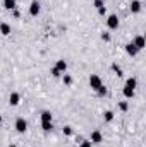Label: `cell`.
Returning a JSON list of instances; mask_svg holds the SVG:
<instances>
[{
  "label": "cell",
  "mask_w": 146,
  "mask_h": 147,
  "mask_svg": "<svg viewBox=\"0 0 146 147\" xmlns=\"http://www.w3.org/2000/svg\"><path fill=\"white\" fill-rule=\"evenodd\" d=\"M14 128H16V132H19V134H24L26 130H28V121L24 120V118H16V123H14Z\"/></svg>",
  "instance_id": "1"
},
{
  "label": "cell",
  "mask_w": 146,
  "mask_h": 147,
  "mask_svg": "<svg viewBox=\"0 0 146 147\" xmlns=\"http://www.w3.org/2000/svg\"><path fill=\"white\" fill-rule=\"evenodd\" d=\"M88 82H89V87H91L93 91H96V89L103 84V82H102V79H100V75H96V74H91Z\"/></svg>",
  "instance_id": "2"
},
{
  "label": "cell",
  "mask_w": 146,
  "mask_h": 147,
  "mask_svg": "<svg viewBox=\"0 0 146 147\" xmlns=\"http://www.w3.org/2000/svg\"><path fill=\"white\" fill-rule=\"evenodd\" d=\"M89 142H91V144H102V142H103V135H102V132H100V130H95V132H91Z\"/></svg>",
  "instance_id": "3"
},
{
  "label": "cell",
  "mask_w": 146,
  "mask_h": 147,
  "mask_svg": "<svg viewBox=\"0 0 146 147\" xmlns=\"http://www.w3.org/2000/svg\"><path fill=\"white\" fill-rule=\"evenodd\" d=\"M107 26H108V29H117V28H119V17H117L115 14H110L108 16Z\"/></svg>",
  "instance_id": "4"
},
{
  "label": "cell",
  "mask_w": 146,
  "mask_h": 147,
  "mask_svg": "<svg viewBox=\"0 0 146 147\" xmlns=\"http://www.w3.org/2000/svg\"><path fill=\"white\" fill-rule=\"evenodd\" d=\"M40 10H41V5H40V2H38V0H33V2L29 3V14L35 17V16H38V14H40Z\"/></svg>",
  "instance_id": "5"
},
{
  "label": "cell",
  "mask_w": 146,
  "mask_h": 147,
  "mask_svg": "<svg viewBox=\"0 0 146 147\" xmlns=\"http://www.w3.org/2000/svg\"><path fill=\"white\" fill-rule=\"evenodd\" d=\"M19 101H21V94H19V92H12V94L9 96V105H10V106H17Z\"/></svg>",
  "instance_id": "6"
},
{
  "label": "cell",
  "mask_w": 146,
  "mask_h": 147,
  "mask_svg": "<svg viewBox=\"0 0 146 147\" xmlns=\"http://www.w3.org/2000/svg\"><path fill=\"white\" fill-rule=\"evenodd\" d=\"M132 45H134L138 50H143V48L146 46V41H145V38L143 36H136L134 39H132Z\"/></svg>",
  "instance_id": "7"
},
{
  "label": "cell",
  "mask_w": 146,
  "mask_h": 147,
  "mask_svg": "<svg viewBox=\"0 0 146 147\" xmlns=\"http://www.w3.org/2000/svg\"><path fill=\"white\" fill-rule=\"evenodd\" d=\"M126 51H127V55H129V57H136L139 50H138L132 43H127V45H126Z\"/></svg>",
  "instance_id": "8"
},
{
  "label": "cell",
  "mask_w": 146,
  "mask_h": 147,
  "mask_svg": "<svg viewBox=\"0 0 146 147\" xmlns=\"http://www.w3.org/2000/svg\"><path fill=\"white\" fill-rule=\"evenodd\" d=\"M55 69H57L60 74H65V70H67V62H65V60H57Z\"/></svg>",
  "instance_id": "9"
},
{
  "label": "cell",
  "mask_w": 146,
  "mask_h": 147,
  "mask_svg": "<svg viewBox=\"0 0 146 147\" xmlns=\"http://www.w3.org/2000/svg\"><path fill=\"white\" fill-rule=\"evenodd\" d=\"M139 10H141V2L139 0H132L131 2V12L132 14H138Z\"/></svg>",
  "instance_id": "10"
},
{
  "label": "cell",
  "mask_w": 146,
  "mask_h": 147,
  "mask_svg": "<svg viewBox=\"0 0 146 147\" xmlns=\"http://www.w3.org/2000/svg\"><path fill=\"white\" fill-rule=\"evenodd\" d=\"M0 33H2L3 36H9V34H10V26H9V22H0Z\"/></svg>",
  "instance_id": "11"
},
{
  "label": "cell",
  "mask_w": 146,
  "mask_h": 147,
  "mask_svg": "<svg viewBox=\"0 0 146 147\" xmlns=\"http://www.w3.org/2000/svg\"><path fill=\"white\" fill-rule=\"evenodd\" d=\"M122 94L129 99V98H132L134 96V89L132 87H129V86H124V89H122Z\"/></svg>",
  "instance_id": "12"
},
{
  "label": "cell",
  "mask_w": 146,
  "mask_h": 147,
  "mask_svg": "<svg viewBox=\"0 0 146 147\" xmlns=\"http://www.w3.org/2000/svg\"><path fill=\"white\" fill-rule=\"evenodd\" d=\"M3 7L7 10H16V0H3Z\"/></svg>",
  "instance_id": "13"
},
{
  "label": "cell",
  "mask_w": 146,
  "mask_h": 147,
  "mask_svg": "<svg viewBox=\"0 0 146 147\" xmlns=\"http://www.w3.org/2000/svg\"><path fill=\"white\" fill-rule=\"evenodd\" d=\"M52 113L50 111H41V121H52Z\"/></svg>",
  "instance_id": "14"
},
{
  "label": "cell",
  "mask_w": 146,
  "mask_h": 147,
  "mask_svg": "<svg viewBox=\"0 0 146 147\" xmlns=\"http://www.w3.org/2000/svg\"><path fill=\"white\" fill-rule=\"evenodd\" d=\"M126 86H129V87H132V89H136V86H138V80H136L134 77H129V79L126 80Z\"/></svg>",
  "instance_id": "15"
},
{
  "label": "cell",
  "mask_w": 146,
  "mask_h": 147,
  "mask_svg": "<svg viewBox=\"0 0 146 147\" xmlns=\"http://www.w3.org/2000/svg\"><path fill=\"white\" fill-rule=\"evenodd\" d=\"M41 128H43L45 132H50V130L53 128V123H52V121H41Z\"/></svg>",
  "instance_id": "16"
},
{
  "label": "cell",
  "mask_w": 146,
  "mask_h": 147,
  "mask_svg": "<svg viewBox=\"0 0 146 147\" xmlns=\"http://www.w3.org/2000/svg\"><path fill=\"white\" fill-rule=\"evenodd\" d=\"M103 118H105V121H112L113 120V111H105L103 113Z\"/></svg>",
  "instance_id": "17"
},
{
  "label": "cell",
  "mask_w": 146,
  "mask_h": 147,
  "mask_svg": "<svg viewBox=\"0 0 146 147\" xmlns=\"http://www.w3.org/2000/svg\"><path fill=\"white\" fill-rule=\"evenodd\" d=\"M96 92H98V96H105V94H107V87H105V86L102 84V86H100V87L96 89Z\"/></svg>",
  "instance_id": "18"
},
{
  "label": "cell",
  "mask_w": 146,
  "mask_h": 147,
  "mask_svg": "<svg viewBox=\"0 0 146 147\" xmlns=\"http://www.w3.org/2000/svg\"><path fill=\"white\" fill-rule=\"evenodd\" d=\"M50 74H52L53 77H60V75H62V74H60L59 70H57V69H55V67H52V69H50Z\"/></svg>",
  "instance_id": "19"
},
{
  "label": "cell",
  "mask_w": 146,
  "mask_h": 147,
  "mask_svg": "<svg viewBox=\"0 0 146 147\" xmlns=\"http://www.w3.org/2000/svg\"><path fill=\"white\" fill-rule=\"evenodd\" d=\"M93 5H95L96 9H100V7H103L105 3H103V0H95V2H93Z\"/></svg>",
  "instance_id": "20"
},
{
  "label": "cell",
  "mask_w": 146,
  "mask_h": 147,
  "mask_svg": "<svg viewBox=\"0 0 146 147\" xmlns=\"http://www.w3.org/2000/svg\"><path fill=\"white\" fill-rule=\"evenodd\" d=\"M64 82H65V84L69 86V84L72 82V79H71V75H67V74H64Z\"/></svg>",
  "instance_id": "21"
},
{
  "label": "cell",
  "mask_w": 146,
  "mask_h": 147,
  "mask_svg": "<svg viewBox=\"0 0 146 147\" xmlns=\"http://www.w3.org/2000/svg\"><path fill=\"white\" fill-rule=\"evenodd\" d=\"M91 146H93V144H91L89 140H83V142L79 144V147H91Z\"/></svg>",
  "instance_id": "22"
},
{
  "label": "cell",
  "mask_w": 146,
  "mask_h": 147,
  "mask_svg": "<svg viewBox=\"0 0 146 147\" xmlns=\"http://www.w3.org/2000/svg\"><path fill=\"white\" fill-rule=\"evenodd\" d=\"M112 69H113V70H115V74H117V75H119V77H122V70H120V69H119V67H117V65H112Z\"/></svg>",
  "instance_id": "23"
},
{
  "label": "cell",
  "mask_w": 146,
  "mask_h": 147,
  "mask_svg": "<svg viewBox=\"0 0 146 147\" xmlns=\"http://www.w3.org/2000/svg\"><path fill=\"white\" fill-rule=\"evenodd\" d=\"M64 134L65 135H72V128L71 127H64Z\"/></svg>",
  "instance_id": "24"
},
{
  "label": "cell",
  "mask_w": 146,
  "mask_h": 147,
  "mask_svg": "<svg viewBox=\"0 0 146 147\" xmlns=\"http://www.w3.org/2000/svg\"><path fill=\"white\" fill-rule=\"evenodd\" d=\"M119 106H120V110H122V111H127V103H126V101H122Z\"/></svg>",
  "instance_id": "25"
},
{
  "label": "cell",
  "mask_w": 146,
  "mask_h": 147,
  "mask_svg": "<svg viewBox=\"0 0 146 147\" xmlns=\"http://www.w3.org/2000/svg\"><path fill=\"white\" fill-rule=\"evenodd\" d=\"M105 12H107V9H105V5L98 9V14H100V16H105Z\"/></svg>",
  "instance_id": "26"
},
{
  "label": "cell",
  "mask_w": 146,
  "mask_h": 147,
  "mask_svg": "<svg viewBox=\"0 0 146 147\" xmlns=\"http://www.w3.org/2000/svg\"><path fill=\"white\" fill-rule=\"evenodd\" d=\"M102 39H105V41H110V34H108V33H102Z\"/></svg>",
  "instance_id": "27"
},
{
  "label": "cell",
  "mask_w": 146,
  "mask_h": 147,
  "mask_svg": "<svg viewBox=\"0 0 146 147\" xmlns=\"http://www.w3.org/2000/svg\"><path fill=\"white\" fill-rule=\"evenodd\" d=\"M2 121H3V118H2V115H0V125H2Z\"/></svg>",
  "instance_id": "28"
},
{
  "label": "cell",
  "mask_w": 146,
  "mask_h": 147,
  "mask_svg": "<svg viewBox=\"0 0 146 147\" xmlns=\"http://www.w3.org/2000/svg\"><path fill=\"white\" fill-rule=\"evenodd\" d=\"M9 147H17V146H9Z\"/></svg>",
  "instance_id": "29"
}]
</instances>
